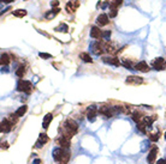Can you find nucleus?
<instances>
[{
	"label": "nucleus",
	"mask_w": 166,
	"mask_h": 164,
	"mask_svg": "<svg viewBox=\"0 0 166 164\" xmlns=\"http://www.w3.org/2000/svg\"><path fill=\"white\" fill-rule=\"evenodd\" d=\"M102 32L98 26H91L90 29V37L91 38H95V40H101L102 38Z\"/></svg>",
	"instance_id": "obj_12"
},
{
	"label": "nucleus",
	"mask_w": 166,
	"mask_h": 164,
	"mask_svg": "<svg viewBox=\"0 0 166 164\" xmlns=\"http://www.w3.org/2000/svg\"><path fill=\"white\" fill-rule=\"evenodd\" d=\"M79 58H81L84 63H90V64L93 63V59H91V56L89 55L88 53H81V54H79Z\"/></svg>",
	"instance_id": "obj_24"
},
{
	"label": "nucleus",
	"mask_w": 166,
	"mask_h": 164,
	"mask_svg": "<svg viewBox=\"0 0 166 164\" xmlns=\"http://www.w3.org/2000/svg\"><path fill=\"white\" fill-rule=\"evenodd\" d=\"M26 110H28V107H26V106H22V107H19L17 110L15 112V115L17 116V118H22V116L26 113Z\"/></svg>",
	"instance_id": "obj_20"
},
{
	"label": "nucleus",
	"mask_w": 166,
	"mask_h": 164,
	"mask_svg": "<svg viewBox=\"0 0 166 164\" xmlns=\"http://www.w3.org/2000/svg\"><path fill=\"white\" fill-rule=\"evenodd\" d=\"M59 10L58 7L57 9H53V10H51V11H48V12H46V15H45V17H46V19H53L54 18L58 13H59Z\"/></svg>",
	"instance_id": "obj_19"
},
{
	"label": "nucleus",
	"mask_w": 166,
	"mask_h": 164,
	"mask_svg": "<svg viewBox=\"0 0 166 164\" xmlns=\"http://www.w3.org/2000/svg\"><path fill=\"white\" fill-rule=\"evenodd\" d=\"M56 142H57V145H59V147H62L64 150H69V147H70V140L64 138L63 135H60L59 138H57Z\"/></svg>",
	"instance_id": "obj_9"
},
{
	"label": "nucleus",
	"mask_w": 166,
	"mask_h": 164,
	"mask_svg": "<svg viewBox=\"0 0 166 164\" xmlns=\"http://www.w3.org/2000/svg\"><path fill=\"white\" fill-rule=\"evenodd\" d=\"M102 61H104L105 64L113 65V66H116V67H118V66H121V65H122V63L119 61V59L116 58V56H113V55H110V56H102Z\"/></svg>",
	"instance_id": "obj_4"
},
{
	"label": "nucleus",
	"mask_w": 166,
	"mask_h": 164,
	"mask_svg": "<svg viewBox=\"0 0 166 164\" xmlns=\"http://www.w3.org/2000/svg\"><path fill=\"white\" fill-rule=\"evenodd\" d=\"M48 140H49L48 135L46 134V133H41V134L39 135V139L36 141V147H42L45 144H47Z\"/></svg>",
	"instance_id": "obj_14"
},
{
	"label": "nucleus",
	"mask_w": 166,
	"mask_h": 164,
	"mask_svg": "<svg viewBox=\"0 0 166 164\" xmlns=\"http://www.w3.org/2000/svg\"><path fill=\"white\" fill-rule=\"evenodd\" d=\"M131 118H132V120L136 122V124H138V122L143 121V119L146 118V116L143 115V113L138 112V110H135L134 113H131Z\"/></svg>",
	"instance_id": "obj_17"
},
{
	"label": "nucleus",
	"mask_w": 166,
	"mask_h": 164,
	"mask_svg": "<svg viewBox=\"0 0 166 164\" xmlns=\"http://www.w3.org/2000/svg\"><path fill=\"white\" fill-rule=\"evenodd\" d=\"M25 71H26V68L24 65H19L18 68L16 70V76L19 77V78H23L24 77V74H25Z\"/></svg>",
	"instance_id": "obj_22"
},
{
	"label": "nucleus",
	"mask_w": 166,
	"mask_h": 164,
	"mask_svg": "<svg viewBox=\"0 0 166 164\" xmlns=\"http://www.w3.org/2000/svg\"><path fill=\"white\" fill-rule=\"evenodd\" d=\"M91 50L95 55H102V54L106 52L105 42H102V41H98V42L93 43L91 44Z\"/></svg>",
	"instance_id": "obj_3"
},
{
	"label": "nucleus",
	"mask_w": 166,
	"mask_h": 164,
	"mask_svg": "<svg viewBox=\"0 0 166 164\" xmlns=\"http://www.w3.org/2000/svg\"><path fill=\"white\" fill-rule=\"evenodd\" d=\"M10 61H11V59H10V56H9V54L3 53V54H1V60H0L1 66H3V67H4V66H7V65L10 64Z\"/></svg>",
	"instance_id": "obj_21"
},
{
	"label": "nucleus",
	"mask_w": 166,
	"mask_h": 164,
	"mask_svg": "<svg viewBox=\"0 0 166 164\" xmlns=\"http://www.w3.org/2000/svg\"><path fill=\"white\" fill-rule=\"evenodd\" d=\"M65 152H66V150H64V149H62V147L56 149L54 151H53V158H54V161L60 162L62 158L64 157V155H65Z\"/></svg>",
	"instance_id": "obj_13"
},
{
	"label": "nucleus",
	"mask_w": 166,
	"mask_h": 164,
	"mask_svg": "<svg viewBox=\"0 0 166 164\" xmlns=\"http://www.w3.org/2000/svg\"><path fill=\"white\" fill-rule=\"evenodd\" d=\"M12 127H13V125L9 119H4L1 121V133H9L12 129Z\"/></svg>",
	"instance_id": "obj_11"
},
{
	"label": "nucleus",
	"mask_w": 166,
	"mask_h": 164,
	"mask_svg": "<svg viewBox=\"0 0 166 164\" xmlns=\"http://www.w3.org/2000/svg\"><path fill=\"white\" fill-rule=\"evenodd\" d=\"M3 3H6V4H10V3H12V1H15V0H1Z\"/></svg>",
	"instance_id": "obj_37"
},
{
	"label": "nucleus",
	"mask_w": 166,
	"mask_h": 164,
	"mask_svg": "<svg viewBox=\"0 0 166 164\" xmlns=\"http://www.w3.org/2000/svg\"><path fill=\"white\" fill-rule=\"evenodd\" d=\"M148 138H149L150 141L155 142V141H158L159 139H160V133H159V132H157V133H152V134H149Z\"/></svg>",
	"instance_id": "obj_28"
},
{
	"label": "nucleus",
	"mask_w": 166,
	"mask_h": 164,
	"mask_svg": "<svg viewBox=\"0 0 166 164\" xmlns=\"http://www.w3.org/2000/svg\"><path fill=\"white\" fill-rule=\"evenodd\" d=\"M135 70H137V71H140V72H148L150 68H149V66H148V64L146 63V61H140L138 64H136L135 65Z\"/></svg>",
	"instance_id": "obj_16"
},
{
	"label": "nucleus",
	"mask_w": 166,
	"mask_h": 164,
	"mask_svg": "<svg viewBox=\"0 0 166 164\" xmlns=\"http://www.w3.org/2000/svg\"><path fill=\"white\" fill-rule=\"evenodd\" d=\"M40 163H41L40 159H35V162H34V164H40Z\"/></svg>",
	"instance_id": "obj_38"
},
{
	"label": "nucleus",
	"mask_w": 166,
	"mask_h": 164,
	"mask_svg": "<svg viewBox=\"0 0 166 164\" xmlns=\"http://www.w3.org/2000/svg\"><path fill=\"white\" fill-rule=\"evenodd\" d=\"M7 147H9V142H7V141H5V142H3V144H1V149H3V150H4V149L6 150Z\"/></svg>",
	"instance_id": "obj_35"
},
{
	"label": "nucleus",
	"mask_w": 166,
	"mask_h": 164,
	"mask_svg": "<svg viewBox=\"0 0 166 164\" xmlns=\"http://www.w3.org/2000/svg\"><path fill=\"white\" fill-rule=\"evenodd\" d=\"M54 30H56V31H59V32H68V31H69V26L66 25L65 23H62V24H59V26H57Z\"/></svg>",
	"instance_id": "obj_25"
},
{
	"label": "nucleus",
	"mask_w": 166,
	"mask_h": 164,
	"mask_svg": "<svg viewBox=\"0 0 166 164\" xmlns=\"http://www.w3.org/2000/svg\"><path fill=\"white\" fill-rule=\"evenodd\" d=\"M17 90L21 92H25V93H30L33 91V84L29 80H23L21 79L17 84Z\"/></svg>",
	"instance_id": "obj_2"
},
{
	"label": "nucleus",
	"mask_w": 166,
	"mask_h": 164,
	"mask_svg": "<svg viewBox=\"0 0 166 164\" xmlns=\"http://www.w3.org/2000/svg\"><path fill=\"white\" fill-rule=\"evenodd\" d=\"M39 56L42 58V59H52L53 58L51 54H48V53H39Z\"/></svg>",
	"instance_id": "obj_31"
},
{
	"label": "nucleus",
	"mask_w": 166,
	"mask_h": 164,
	"mask_svg": "<svg viewBox=\"0 0 166 164\" xmlns=\"http://www.w3.org/2000/svg\"><path fill=\"white\" fill-rule=\"evenodd\" d=\"M98 114H99V108H98L96 106H90V107L88 108V114H87V116H88V120H89L90 122H94V121H95Z\"/></svg>",
	"instance_id": "obj_5"
},
{
	"label": "nucleus",
	"mask_w": 166,
	"mask_h": 164,
	"mask_svg": "<svg viewBox=\"0 0 166 164\" xmlns=\"http://www.w3.org/2000/svg\"><path fill=\"white\" fill-rule=\"evenodd\" d=\"M79 6V1L78 0H72V1H69L65 6V10L68 13H74Z\"/></svg>",
	"instance_id": "obj_8"
},
{
	"label": "nucleus",
	"mask_w": 166,
	"mask_h": 164,
	"mask_svg": "<svg viewBox=\"0 0 166 164\" xmlns=\"http://www.w3.org/2000/svg\"><path fill=\"white\" fill-rule=\"evenodd\" d=\"M158 151H159V150H158L157 146H153V147H152V150L148 152V156H147V162H148V164H154V163H155Z\"/></svg>",
	"instance_id": "obj_10"
},
{
	"label": "nucleus",
	"mask_w": 166,
	"mask_h": 164,
	"mask_svg": "<svg viewBox=\"0 0 166 164\" xmlns=\"http://www.w3.org/2000/svg\"><path fill=\"white\" fill-rule=\"evenodd\" d=\"M165 139H166V132H165Z\"/></svg>",
	"instance_id": "obj_39"
},
{
	"label": "nucleus",
	"mask_w": 166,
	"mask_h": 164,
	"mask_svg": "<svg viewBox=\"0 0 166 164\" xmlns=\"http://www.w3.org/2000/svg\"><path fill=\"white\" fill-rule=\"evenodd\" d=\"M52 120H53V114H52V113L46 114L45 118H43V121H42V127H43L45 129H47L48 126H49V124L52 122Z\"/></svg>",
	"instance_id": "obj_18"
},
{
	"label": "nucleus",
	"mask_w": 166,
	"mask_h": 164,
	"mask_svg": "<svg viewBox=\"0 0 166 164\" xmlns=\"http://www.w3.org/2000/svg\"><path fill=\"white\" fill-rule=\"evenodd\" d=\"M125 83L129 85H140L143 83V78L138 77V76H129L127 79H125Z\"/></svg>",
	"instance_id": "obj_6"
},
{
	"label": "nucleus",
	"mask_w": 166,
	"mask_h": 164,
	"mask_svg": "<svg viewBox=\"0 0 166 164\" xmlns=\"http://www.w3.org/2000/svg\"><path fill=\"white\" fill-rule=\"evenodd\" d=\"M70 156H71L70 151H69V150H66V152H65L64 157L62 158V161L59 162V164H68V162H69V159H70Z\"/></svg>",
	"instance_id": "obj_27"
},
{
	"label": "nucleus",
	"mask_w": 166,
	"mask_h": 164,
	"mask_svg": "<svg viewBox=\"0 0 166 164\" xmlns=\"http://www.w3.org/2000/svg\"><path fill=\"white\" fill-rule=\"evenodd\" d=\"M122 65H124L125 67L128 68V70H135V68H132V65H131V63H129L128 60H123V63H122Z\"/></svg>",
	"instance_id": "obj_30"
},
{
	"label": "nucleus",
	"mask_w": 166,
	"mask_h": 164,
	"mask_svg": "<svg viewBox=\"0 0 166 164\" xmlns=\"http://www.w3.org/2000/svg\"><path fill=\"white\" fill-rule=\"evenodd\" d=\"M165 66H166V60L164 58H158L153 61V68L157 71H163L165 70Z\"/></svg>",
	"instance_id": "obj_7"
},
{
	"label": "nucleus",
	"mask_w": 166,
	"mask_h": 164,
	"mask_svg": "<svg viewBox=\"0 0 166 164\" xmlns=\"http://www.w3.org/2000/svg\"><path fill=\"white\" fill-rule=\"evenodd\" d=\"M77 131H78V125L76 124V121H74L72 119H68L63 125L62 135L64 138L71 140V138L77 133Z\"/></svg>",
	"instance_id": "obj_1"
},
{
	"label": "nucleus",
	"mask_w": 166,
	"mask_h": 164,
	"mask_svg": "<svg viewBox=\"0 0 166 164\" xmlns=\"http://www.w3.org/2000/svg\"><path fill=\"white\" fill-rule=\"evenodd\" d=\"M157 164H166V158H161L157 162Z\"/></svg>",
	"instance_id": "obj_36"
},
{
	"label": "nucleus",
	"mask_w": 166,
	"mask_h": 164,
	"mask_svg": "<svg viewBox=\"0 0 166 164\" xmlns=\"http://www.w3.org/2000/svg\"><path fill=\"white\" fill-rule=\"evenodd\" d=\"M51 6H52V7H58V6H59V1H58V0H53V1H51Z\"/></svg>",
	"instance_id": "obj_33"
},
{
	"label": "nucleus",
	"mask_w": 166,
	"mask_h": 164,
	"mask_svg": "<svg viewBox=\"0 0 166 164\" xmlns=\"http://www.w3.org/2000/svg\"><path fill=\"white\" fill-rule=\"evenodd\" d=\"M12 13H13V16H15V17H18V18H23L24 16H26V11H25V10H22V9L15 10Z\"/></svg>",
	"instance_id": "obj_23"
},
{
	"label": "nucleus",
	"mask_w": 166,
	"mask_h": 164,
	"mask_svg": "<svg viewBox=\"0 0 166 164\" xmlns=\"http://www.w3.org/2000/svg\"><path fill=\"white\" fill-rule=\"evenodd\" d=\"M117 10L118 9H110V18H115L117 16V13H118Z\"/></svg>",
	"instance_id": "obj_32"
},
{
	"label": "nucleus",
	"mask_w": 166,
	"mask_h": 164,
	"mask_svg": "<svg viewBox=\"0 0 166 164\" xmlns=\"http://www.w3.org/2000/svg\"><path fill=\"white\" fill-rule=\"evenodd\" d=\"M96 23L100 25V26H104V25H107L110 23V19H108V16L105 15V13H101L99 15L98 18H96Z\"/></svg>",
	"instance_id": "obj_15"
},
{
	"label": "nucleus",
	"mask_w": 166,
	"mask_h": 164,
	"mask_svg": "<svg viewBox=\"0 0 166 164\" xmlns=\"http://www.w3.org/2000/svg\"><path fill=\"white\" fill-rule=\"evenodd\" d=\"M110 37H111V31H110V30L102 32V40H105V41H110Z\"/></svg>",
	"instance_id": "obj_29"
},
{
	"label": "nucleus",
	"mask_w": 166,
	"mask_h": 164,
	"mask_svg": "<svg viewBox=\"0 0 166 164\" xmlns=\"http://www.w3.org/2000/svg\"><path fill=\"white\" fill-rule=\"evenodd\" d=\"M137 129H138V131H140L141 133H143V134H146V133H147V126H146V124H144V122H138V124H137Z\"/></svg>",
	"instance_id": "obj_26"
},
{
	"label": "nucleus",
	"mask_w": 166,
	"mask_h": 164,
	"mask_svg": "<svg viewBox=\"0 0 166 164\" xmlns=\"http://www.w3.org/2000/svg\"><path fill=\"white\" fill-rule=\"evenodd\" d=\"M112 1H113V3L116 4L117 7H119V6H121V5L123 4V0H112Z\"/></svg>",
	"instance_id": "obj_34"
}]
</instances>
